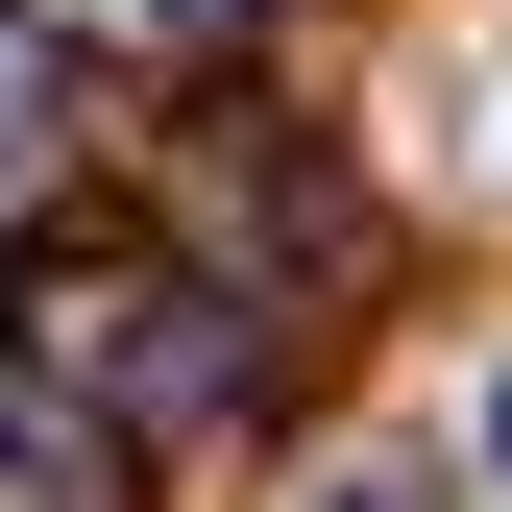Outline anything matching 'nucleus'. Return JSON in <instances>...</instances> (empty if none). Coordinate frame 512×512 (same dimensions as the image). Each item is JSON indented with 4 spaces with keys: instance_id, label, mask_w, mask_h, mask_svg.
I'll return each instance as SVG.
<instances>
[{
    "instance_id": "nucleus-2",
    "label": "nucleus",
    "mask_w": 512,
    "mask_h": 512,
    "mask_svg": "<svg viewBox=\"0 0 512 512\" xmlns=\"http://www.w3.org/2000/svg\"><path fill=\"white\" fill-rule=\"evenodd\" d=\"M488 464H512V366H488Z\"/></svg>"
},
{
    "instance_id": "nucleus-1",
    "label": "nucleus",
    "mask_w": 512,
    "mask_h": 512,
    "mask_svg": "<svg viewBox=\"0 0 512 512\" xmlns=\"http://www.w3.org/2000/svg\"><path fill=\"white\" fill-rule=\"evenodd\" d=\"M317 512H415V488H391V464H366V488H317Z\"/></svg>"
}]
</instances>
